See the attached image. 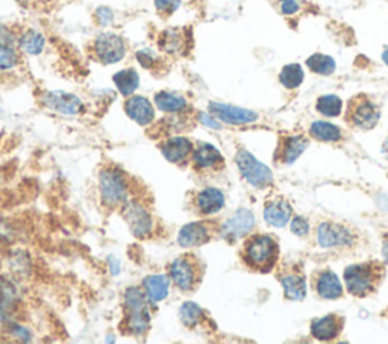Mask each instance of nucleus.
I'll list each match as a JSON object with an SVG mask.
<instances>
[{"instance_id": "1", "label": "nucleus", "mask_w": 388, "mask_h": 344, "mask_svg": "<svg viewBox=\"0 0 388 344\" xmlns=\"http://www.w3.org/2000/svg\"><path fill=\"white\" fill-rule=\"evenodd\" d=\"M243 262L253 271L269 273L279 260V245L266 233H257L244 241L242 249Z\"/></svg>"}, {"instance_id": "2", "label": "nucleus", "mask_w": 388, "mask_h": 344, "mask_svg": "<svg viewBox=\"0 0 388 344\" xmlns=\"http://www.w3.org/2000/svg\"><path fill=\"white\" fill-rule=\"evenodd\" d=\"M385 276V267L381 262L355 264L345 270L347 292L356 297H367L374 294Z\"/></svg>"}, {"instance_id": "3", "label": "nucleus", "mask_w": 388, "mask_h": 344, "mask_svg": "<svg viewBox=\"0 0 388 344\" xmlns=\"http://www.w3.org/2000/svg\"><path fill=\"white\" fill-rule=\"evenodd\" d=\"M149 300L142 288L130 287L125 293V322L123 329L134 337H144L151 327Z\"/></svg>"}, {"instance_id": "4", "label": "nucleus", "mask_w": 388, "mask_h": 344, "mask_svg": "<svg viewBox=\"0 0 388 344\" xmlns=\"http://www.w3.org/2000/svg\"><path fill=\"white\" fill-rule=\"evenodd\" d=\"M99 191L104 207L122 208L129 200L128 176L119 167H105L99 173Z\"/></svg>"}, {"instance_id": "5", "label": "nucleus", "mask_w": 388, "mask_h": 344, "mask_svg": "<svg viewBox=\"0 0 388 344\" xmlns=\"http://www.w3.org/2000/svg\"><path fill=\"white\" fill-rule=\"evenodd\" d=\"M202 276H204V265L193 254L177 256L168 267L170 280L184 293L196 290L202 283Z\"/></svg>"}, {"instance_id": "6", "label": "nucleus", "mask_w": 388, "mask_h": 344, "mask_svg": "<svg viewBox=\"0 0 388 344\" xmlns=\"http://www.w3.org/2000/svg\"><path fill=\"white\" fill-rule=\"evenodd\" d=\"M235 162L240 173L251 185L257 187V189H267V187L273 184L271 170L255 158L251 152H247L246 149H240L237 152Z\"/></svg>"}, {"instance_id": "7", "label": "nucleus", "mask_w": 388, "mask_h": 344, "mask_svg": "<svg viewBox=\"0 0 388 344\" xmlns=\"http://www.w3.org/2000/svg\"><path fill=\"white\" fill-rule=\"evenodd\" d=\"M122 216L125 218L132 236L144 240L149 238L153 232V217L147 208L138 200H128L122 207Z\"/></svg>"}, {"instance_id": "8", "label": "nucleus", "mask_w": 388, "mask_h": 344, "mask_svg": "<svg viewBox=\"0 0 388 344\" xmlns=\"http://www.w3.org/2000/svg\"><path fill=\"white\" fill-rule=\"evenodd\" d=\"M346 122L362 131L374 129L379 122V109L366 96H356L349 100Z\"/></svg>"}, {"instance_id": "9", "label": "nucleus", "mask_w": 388, "mask_h": 344, "mask_svg": "<svg viewBox=\"0 0 388 344\" xmlns=\"http://www.w3.org/2000/svg\"><path fill=\"white\" fill-rule=\"evenodd\" d=\"M93 53L102 64H115L126 55V44L120 35L111 32L100 34L93 43Z\"/></svg>"}, {"instance_id": "10", "label": "nucleus", "mask_w": 388, "mask_h": 344, "mask_svg": "<svg viewBox=\"0 0 388 344\" xmlns=\"http://www.w3.org/2000/svg\"><path fill=\"white\" fill-rule=\"evenodd\" d=\"M214 231H219L215 228V223L211 222H191L182 226L180 233H177V245L182 249H193L204 246L214 237Z\"/></svg>"}, {"instance_id": "11", "label": "nucleus", "mask_w": 388, "mask_h": 344, "mask_svg": "<svg viewBox=\"0 0 388 344\" xmlns=\"http://www.w3.org/2000/svg\"><path fill=\"white\" fill-rule=\"evenodd\" d=\"M278 279L281 280L287 299L302 300L307 296L305 273L299 264H285L278 273Z\"/></svg>"}, {"instance_id": "12", "label": "nucleus", "mask_w": 388, "mask_h": 344, "mask_svg": "<svg viewBox=\"0 0 388 344\" xmlns=\"http://www.w3.org/2000/svg\"><path fill=\"white\" fill-rule=\"evenodd\" d=\"M255 226V217L249 209H240L231 217L229 220L224 222L220 228V237L228 241V243H235L237 240L246 237Z\"/></svg>"}, {"instance_id": "13", "label": "nucleus", "mask_w": 388, "mask_h": 344, "mask_svg": "<svg viewBox=\"0 0 388 344\" xmlns=\"http://www.w3.org/2000/svg\"><path fill=\"white\" fill-rule=\"evenodd\" d=\"M208 109L209 114L215 117L217 120L228 124H247L258 120V114L251 111V109L220 104V102H211Z\"/></svg>"}, {"instance_id": "14", "label": "nucleus", "mask_w": 388, "mask_h": 344, "mask_svg": "<svg viewBox=\"0 0 388 344\" xmlns=\"http://www.w3.org/2000/svg\"><path fill=\"white\" fill-rule=\"evenodd\" d=\"M43 105L64 115H76L84 111L82 100L66 91H48L41 97Z\"/></svg>"}, {"instance_id": "15", "label": "nucleus", "mask_w": 388, "mask_h": 344, "mask_svg": "<svg viewBox=\"0 0 388 344\" xmlns=\"http://www.w3.org/2000/svg\"><path fill=\"white\" fill-rule=\"evenodd\" d=\"M309 142L304 135H284L279 138L275 152V162L282 166H290L307 151Z\"/></svg>"}, {"instance_id": "16", "label": "nucleus", "mask_w": 388, "mask_h": 344, "mask_svg": "<svg viewBox=\"0 0 388 344\" xmlns=\"http://www.w3.org/2000/svg\"><path fill=\"white\" fill-rule=\"evenodd\" d=\"M193 166L200 171L222 170L224 167V158L217 147L209 143H199L193 149Z\"/></svg>"}, {"instance_id": "17", "label": "nucleus", "mask_w": 388, "mask_h": 344, "mask_svg": "<svg viewBox=\"0 0 388 344\" xmlns=\"http://www.w3.org/2000/svg\"><path fill=\"white\" fill-rule=\"evenodd\" d=\"M317 237H319V245L322 247L351 246L353 243V237L351 231L345 228V226L331 222H324L319 226Z\"/></svg>"}, {"instance_id": "18", "label": "nucleus", "mask_w": 388, "mask_h": 344, "mask_svg": "<svg viewBox=\"0 0 388 344\" xmlns=\"http://www.w3.org/2000/svg\"><path fill=\"white\" fill-rule=\"evenodd\" d=\"M313 287L317 294L326 300L340 299V297L343 296V287H341L340 279L337 278L336 273L331 271L329 269L314 273Z\"/></svg>"}, {"instance_id": "19", "label": "nucleus", "mask_w": 388, "mask_h": 344, "mask_svg": "<svg viewBox=\"0 0 388 344\" xmlns=\"http://www.w3.org/2000/svg\"><path fill=\"white\" fill-rule=\"evenodd\" d=\"M159 149H161V153L164 155V158L168 162L184 164L193 155L194 146L187 137L173 135L167 138L166 142H162Z\"/></svg>"}, {"instance_id": "20", "label": "nucleus", "mask_w": 388, "mask_h": 344, "mask_svg": "<svg viewBox=\"0 0 388 344\" xmlns=\"http://www.w3.org/2000/svg\"><path fill=\"white\" fill-rule=\"evenodd\" d=\"M125 113L139 126H149L155 120L152 102L144 96H129L125 102Z\"/></svg>"}, {"instance_id": "21", "label": "nucleus", "mask_w": 388, "mask_h": 344, "mask_svg": "<svg viewBox=\"0 0 388 344\" xmlns=\"http://www.w3.org/2000/svg\"><path fill=\"white\" fill-rule=\"evenodd\" d=\"M224 202H226V199H224V194L222 193V190L209 187V189L202 190L196 194L194 205H196L199 214L208 217L222 211L224 207Z\"/></svg>"}, {"instance_id": "22", "label": "nucleus", "mask_w": 388, "mask_h": 344, "mask_svg": "<svg viewBox=\"0 0 388 344\" xmlns=\"http://www.w3.org/2000/svg\"><path fill=\"white\" fill-rule=\"evenodd\" d=\"M343 323L345 320L336 314L317 318L311 325V334L314 338L320 341H331L343 331Z\"/></svg>"}, {"instance_id": "23", "label": "nucleus", "mask_w": 388, "mask_h": 344, "mask_svg": "<svg viewBox=\"0 0 388 344\" xmlns=\"http://www.w3.org/2000/svg\"><path fill=\"white\" fill-rule=\"evenodd\" d=\"M142 290L151 305H157L167 299L170 292V278L166 275H149L143 279Z\"/></svg>"}, {"instance_id": "24", "label": "nucleus", "mask_w": 388, "mask_h": 344, "mask_svg": "<svg viewBox=\"0 0 388 344\" xmlns=\"http://www.w3.org/2000/svg\"><path fill=\"white\" fill-rule=\"evenodd\" d=\"M291 214H293L291 205L282 198L267 202L266 208H264V218H266V222L271 226H276V228H282V226H285L287 222L290 220Z\"/></svg>"}, {"instance_id": "25", "label": "nucleus", "mask_w": 388, "mask_h": 344, "mask_svg": "<svg viewBox=\"0 0 388 344\" xmlns=\"http://www.w3.org/2000/svg\"><path fill=\"white\" fill-rule=\"evenodd\" d=\"M159 46L170 55H182L187 50L188 37L182 29H167L159 38Z\"/></svg>"}, {"instance_id": "26", "label": "nucleus", "mask_w": 388, "mask_h": 344, "mask_svg": "<svg viewBox=\"0 0 388 344\" xmlns=\"http://www.w3.org/2000/svg\"><path fill=\"white\" fill-rule=\"evenodd\" d=\"M155 105L162 113L168 114H181L188 109V102L184 96L176 95V93L170 91H161L155 96Z\"/></svg>"}, {"instance_id": "27", "label": "nucleus", "mask_w": 388, "mask_h": 344, "mask_svg": "<svg viewBox=\"0 0 388 344\" xmlns=\"http://www.w3.org/2000/svg\"><path fill=\"white\" fill-rule=\"evenodd\" d=\"M113 81L122 96L129 97L135 93L139 85V75L134 68H125L113 76Z\"/></svg>"}, {"instance_id": "28", "label": "nucleus", "mask_w": 388, "mask_h": 344, "mask_svg": "<svg viewBox=\"0 0 388 344\" xmlns=\"http://www.w3.org/2000/svg\"><path fill=\"white\" fill-rule=\"evenodd\" d=\"M17 43H19L20 50H23L25 53L38 55L43 52L46 40L41 32H38V30H34V29H28L23 34H20Z\"/></svg>"}, {"instance_id": "29", "label": "nucleus", "mask_w": 388, "mask_h": 344, "mask_svg": "<svg viewBox=\"0 0 388 344\" xmlns=\"http://www.w3.org/2000/svg\"><path fill=\"white\" fill-rule=\"evenodd\" d=\"M309 134L313 138L319 140V142H340L341 140L340 128L326 122L313 123L311 128H309Z\"/></svg>"}, {"instance_id": "30", "label": "nucleus", "mask_w": 388, "mask_h": 344, "mask_svg": "<svg viewBox=\"0 0 388 344\" xmlns=\"http://www.w3.org/2000/svg\"><path fill=\"white\" fill-rule=\"evenodd\" d=\"M180 317L185 326L193 329V327H197L204 323L205 312L194 302H185L180 309Z\"/></svg>"}, {"instance_id": "31", "label": "nucleus", "mask_w": 388, "mask_h": 344, "mask_svg": "<svg viewBox=\"0 0 388 344\" xmlns=\"http://www.w3.org/2000/svg\"><path fill=\"white\" fill-rule=\"evenodd\" d=\"M307 66L311 72L323 76H328L336 72V61H333V58L328 57V55L322 53H316L313 57H309L307 59Z\"/></svg>"}, {"instance_id": "32", "label": "nucleus", "mask_w": 388, "mask_h": 344, "mask_svg": "<svg viewBox=\"0 0 388 344\" xmlns=\"http://www.w3.org/2000/svg\"><path fill=\"white\" fill-rule=\"evenodd\" d=\"M304 70L299 64H289L281 70V75H279V81L284 85L285 88H298L299 85L304 82Z\"/></svg>"}, {"instance_id": "33", "label": "nucleus", "mask_w": 388, "mask_h": 344, "mask_svg": "<svg viewBox=\"0 0 388 344\" xmlns=\"http://www.w3.org/2000/svg\"><path fill=\"white\" fill-rule=\"evenodd\" d=\"M316 108L317 111L326 117H337L341 113V108H343V102H341L338 96L326 95L317 99Z\"/></svg>"}, {"instance_id": "34", "label": "nucleus", "mask_w": 388, "mask_h": 344, "mask_svg": "<svg viewBox=\"0 0 388 344\" xmlns=\"http://www.w3.org/2000/svg\"><path fill=\"white\" fill-rule=\"evenodd\" d=\"M19 64V53L12 46H0V70H11Z\"/></svg>"}, {"instance_id": "35", "label": "nucleus", "mask_w": 388, "mask_h": 344, "mask_svg": "<svg viewBox=\"0 0 388 344\" xmlns=\"http://www.w3.org/2000/svg\"><path fill=\"white\" fill-rule=\"evenodd\" d=\"M137 59L144 68H155L159 64V58L151 49H143L137 53Z\"/></svg>"}, {"instance_id": "36", "label": "nucleus", "mask_w": 388, "mask_h": 344, "mask_svg": "<svg viewBox=\"0 0 388 344\" xmlns=\"http://www.w3.org/2000/svg\"><path fill=\"white\" fill-rule=\"evenodd\" d=\"M181 6V0H155V8L162 15H172Z\"/></svg>"}, {"instance_id": "37", "label": "nucleus", "mask_w": 388, "mask_h": 344, "mask_svg": "<svg viewBox=\"0 0 388 344\" xmlns=\"http://www.w3.org/2000/svg\"><path fill=\"white\" fill-rule=\"evenodd\" d=\"M291 232L296 233L299 237H305L309 231V224L304 217H294L291 222Z\"/></svg>"}, {"instance_id": "38", "label": "nucleus", "mask_w": 388, "mask_h": 344, "mask_svg": "<svg viewBox=\"0 0 388 344\" xmlns=\"http://www.w3.org/2000/svg\"><path fill=\"white\" fill-rule=\"evenodd\" d=\"M15 41H19V37H15L8 26L0 25V46H12Z\"/></svg>"}, {"instance_id": "39", "label": "nucleus", "mask_w": 388, "mask_h": 344, "mask_svg": "<svg viewBox=\"0 0 388 344\" xmlns=\"http://www.w3.org/2000/svg\"><path fill=\"white\" fill-rule=\"evenodd\" d=\"M113 17L114 15L110 8H99V10L96 11V20L99 25H102V26L110 25V23L113 21Z\"/></svg>"}, {"instance_id": "40", "label": "nucleus", "mask_w": 388, "mask_h": 344, "mask_svg": "<svg viewBox=\"0 0 388 344\" xmlns=\"http://www.w3.org/2000/svg\"><path fill=\"white\" fill-rule=\"evenodd\" d=\"M8 326H10V332L12 337H17L23 341H29L30 340V335H29V331L25 329V327L17 325V323H8Z\"/></svg>"}, {"instance_id": "41", "label": "nucleus", "mask_w": 388, "mask_h": 344, "mask_svg": "<svg viewBox=\"0 0 388 344\" xmlns=\"http://www.w3.org/2000/svg\"><path fill=\"white\" fill-rule=\"evenodd\" d=\"M199 120L205 124L208 128H213V129H220L222 124L215 120V117L213 115H208L205 113H200L199 114Z\"/></svg>"}, {"instance_id": "42", "label": "nucleus", "mask_w": 388, "mask_h": 344, "mask_svg": "<svg viewBox=\"0 0 388 344\" xmlns=\"http://www.w3.org/2000/svg\"><path fill=\"white\" fill-rule=\"evenodd\" d=\"M299 11V3L298 0H290V2H284L281 3V12L285 15H291L296 14Z\"/></svg>"}, {"instance_id": "43", "label": "nucleus", "mask_w": 388, "mask_h": 344, "mask_svg": "<svg viewBox=\"0 0 388 344\" xmlns=\"http://www.w3.org/2000/svg\"><path fill=\"white\" fill-rule=\"evenodd\" d=\"M8 326V314H6V308L3 307V303L0 302V327Z\"/></svg>"}, {"instance_id": "44", "label": "nucleus", "mask_w": 388, "mask_h": 344, "mask_svg": "<svg viewBox=\"0 0 388 344\" xmlns=\"http://www.w3.org/2000/svg\"><path fill=\"white\" fill-rule=\"evenodd\" d=\"M382 252H384V256L387 258V261H388V233H387V237L384 240V249H382Z\"/></svg>"}, {"instance_id": "45", "label": "nucleus", "mask_w": 388, "mask_h": 344, "mask_svg": "<svg viewBox=\"0 0 388 344\" xmlns=\"http://www.w3.org/2000/svg\"><path fill=\"white\" fill-rule=\"evenodd\" d=\"M382 59H384V62L385 64L388 66V48L384 50V53H382Z\"/></svg>"}, {"instance_id": "46", "label": "nucleus", "mask_w": 388, "mask_h": 344, "mask_svg": "<svg viewBox=\"0 0 388 344\" xmlns=\"http://www.w3.org/2000/svg\"><path fill=\"white\" fill-rule=\"evenodd\" d=\"M279 2H281V3H284V2H290V0H279Z\"/></svg>"}]
</instances>
